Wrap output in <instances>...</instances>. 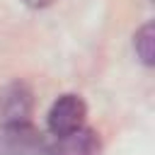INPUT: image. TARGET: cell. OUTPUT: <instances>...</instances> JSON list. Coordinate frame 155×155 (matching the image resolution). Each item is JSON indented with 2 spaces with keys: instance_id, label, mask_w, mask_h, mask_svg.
Listing matches in <instances>:
<instances>
[{
  "instance_id": "cell-6",
  "label": "cell",
  "mask_w": 155,
  "mask_h": 155,
  "mask_svg": "<svg viewBox=\"0 0 155 155\" xmlns=\"http://www.w3.org/2000/svg\"><path fill=\"white\" fill-rule=\"evenodd\" d=\"M27 7H34V10H39V7H48L51 2H56V0H22Z\"/></svg>"
},
{
  "instance_id": "cell-1",
  "label": "cell",
  "mask_w": 155,
  "mask_h": 155,
  "mask_svg": "<svg viewBox=\"0 0 155 155\" xmlns=\"http://www.w3.org/2000/svg\"><path fill=\"white\" fill-rule=\"evenodd\" d=\"M51 140L29 121H0V155H46Z\"/></svg>"
},
{
  "instance_id": "cell-4",
  "label": "cell",
  "mask_w": 155,
  "mask_h": 155,
  "mask_svg": "<svg viewBox=\"0 0 155 155\" xmlns=\"http://www.w3.org/2000/svg\"><path fill=\"white\" fill-rule=\"evenodd\" d=\"M99 136L92 131V128H80V131H73L68 136H61L56 138L51 145H48V153L46 155H99Z\"/></svg>"
},
{
  "instance_id": "cell-3",
  "label": "cell",
  "mask_w": 155,
  "mask_h": 155,
  "mask_svg": "<svg viewBox=\"0 0 155 155\" xmlns=\"http://www.w3.org/2000/svg\"><path fill=\"white\" fill-rule=\"evenodd\" d=\"M31 104V90L24 82L7 85L0 90V121H29Z\"/></svg>"
},
{
  "instance_id": "cell-5",
  "label": "cell",
  "mask_w": 155,
  "mask_h": 155,
  "mask_svg": "<svg viewBox=\"0 0 155 155\" xmlns=\"http://www.w3.org/2000/svg\"><path fill=\"white\" fill-rule=\"evenodd\" d=\"M153 39H155V31H153V24H143L136 36H133V46H136V53L138 58L145 63V65H153Z\"/></svg>"
},
{
  "instance_id": "cell-2",
  "label": "cell",
  "mask_w": 155,
  "mask_h": 155,
  "mask_svg": "<svg viewBox=\"0 0 155 155\" xmlns=\"http://www.w3.org/2000/svg\"><path fill=\"white\" fill-rule=\"evenodd\" d=\"M85 116H87V107L80 94H61L48 109V119H46L48 131L56 138L68 136L85 126Z\"/></svg>"
}]
</instances>
